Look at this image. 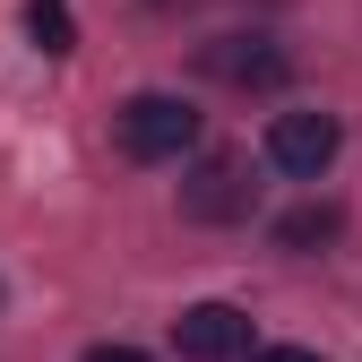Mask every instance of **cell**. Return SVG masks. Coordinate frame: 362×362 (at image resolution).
<instances>
[{
	"mask_svg": "<svg viewBox=\"0 0 362 362\" xmlns=\"http://www.w3.org/2000/svg\"><path fill=\"white\" fill-rule=\"evenodd\" d=\"M112 139H121V156L129 164H173V156H190L199 147V112L181 104V95H129L121 112H112Z\"/></svg>",
	"mask_w": 362,
	"mask_h": 362,
	"instance_id": "obj_1",
	"label": "cell"
},
{
	"mask_svg": "<svg viewBox=\"0 0 362 362\" xmlns=\"http://www.w3.org/2000/svg\"><path fill=\"white\" fill-rule=\"evenodd\" d=\"M267 164L293 173V181H320L337 164V121L328 112H276L267 121Z\"/></svg>",
	"mask_w": 362,
	"mask_h": 362,
	"instance_id": "obj_2",
	"label": "cell"
},
{
	"mask_svg": "<svg viewBox=\"0 0 362 362\" xmlns=\"http://www.w3.org/2000/svg\"><path fill=\"white\" fill-rule=\"evenodd\" d=\"M173 345H181V362H233L250 345V320H242L233 302H199V310L173 320Z\"/></svg>",
	"mask_w": 362,
	"mask_h": 362,
	"instance_id": "obj_3",
	"label": "cell"
},
{
	"mask_svg": "<svg viewBox=\"0 0 362 362\" xmlns=\"http://www.w3.org/2000/svg\"><path fill=\"white\" fill-rule=\"evenodd\" d=\"M181 216H199V224H233V216H250V181H242V164H233V156H207L190 181H181Z\"/></svg>",
	"mask_w": 362,
	"mask_h": 362,
	"instance_id": "obj_4",
	"label": "cell"
},
{
	"mask_svg": "<svg viewBox=\"0 0 362 362\" xmlns=\"http://www.w3.org/2000/svg\"><path fill=\"white\" fill-rule=\"evenodd\" d=\"M207 69L233 78V86H276L285 78V52H267V43H250V35H224V52H207Z\"/></svg>",
	"mask_w": 362,
	"mask_h": 362,
	"instance_id": "obj_5",
	"label": "cell"
},
{
	"mask_svg": "<svg viewBox=\"0 0 362 362\" xmlns=\"http://www.w3.org/2000/svg\"><path fill=\"white\" fill-rule=\"evenodd\" d=\"M337 233H345V216H337L328 199H320V207H293V216H276V242H285V250H320V242H337Z\"/></svg>",
	"mask_w": 362,
	"mask_h": 362,
	"instance_id": "obj_6",
	"label": "cell"
},
{
	"mask_svg": "<svg viewBox=\"0 0 362 362\" xmlns=\"http://www.w3.org/2000/svg\"><path fill=\"white\" fill-rule=\"evenodd\" d=\"M26 35H35V52H69L78 43V18H69V0H26Z\"/></svg>",
	"mask_w": 362,
	"mask_h": 362,
	"instance_id": "obj_7",
	"label": "cell"
},
{
	"mask_svg": "<svg viewBox=\"0 0 362 362\" xmlns=\"http://www.w3.org/2000/svg\"><path fill=\"white\" fill-rule=\"evenodd\" d=\"M86 362H156V354H139V345H86Z\"/></svg>",
	"mask_w": 362,
	"mask_h": 362,
	"instance_id": "obj_8",
	"label": "cell"
},
{
	"mask_svg": "<svg viewBox=\"0 0 362 362\" xmlns=\"http://www.w3.org/2000/svg\"><path fill=\"white\" fill-rule=\"evenodd\" d=\"M250 362H320V354H310V345H259Z\"/></svg>",
	"mask_w": 362,
	"mask_h": 362,
	"instance_id": "obj_9",
	"label": "cell"
}]
</instances>
